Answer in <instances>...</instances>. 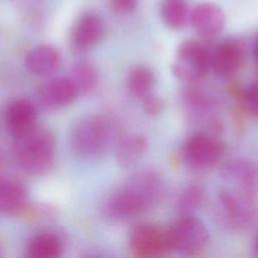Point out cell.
I'll list each match as a JSON object with an SVG mask.
<instances>
[{
	"mask_svg": "<svg viewBox=\"0 0 258 258\" xmlns=\"http://www.w3.org/2000/svg\"><path fill=\"white\" fill-rule=\"evenodd\" d=\"M61 251V241L52 234L35 236L27 246V255L32 258H56Z\"/></svg>",
	"mask_w": 258,
	"mask_h": 258,
	"instance_id": "ffe728a7",
	"label": "cell"
},
{
	"mask_svg": "<svg viewBox=\"0 0 258 258\" xmlns=\"http://www.w3.org/2000/svg\"><path fill=\"white\" fill-rule=\"evenodd\" d=\"M153 208L146 197L131 182L111 194L103 203V214L110 220H126Z\"/></svg>",
	"mask_w": 258,
	"mask_h": 258,
	"instance_id": "5b68a950",
	"label": "cell"
},
{
	"mask_svg": "<svg viewBox=\"0 0 258 258\" xmlns=\"http://www.w3.org/2000/svg\"><path fill=\"white\" fill-rule=\"evenodd\" d=\"M122 136V127L115 118L95 114L75 123L71 130L70 143L78 156L93 159L115 148Z\"/></svg>",
	"mask_w": 258,
	"mask_h": 258,
	"instance_id": "6da1fadb",
	"label": "cell"
},
{
	"mask_svg": "<svg viewBox=\"0 0 258 258\" xmlns=\"http://www.w3.org/2000/svg\"><path fill=\"white\" fill-rule=\"evenodd\" d=\"M172 250L183 255H196L209 243L210 235L205 224L194 215L181 216L169 228Z\"/></svg>",
	"mask_w": 258,
	"mask_h": 258,
	"instance_id": "277c9868",
	"label": "cell"
},
{
	"mask_svg": "<svg viewBox=\"0 0 258 258\" xmlns=\"http://www.w3.org/2000/svg\"><path fill=\"white\" fill-rule=\"evenodd\" d=\"M28 196L25 186L17 179L0 177V212L18 215L27 209Z\"/></svg>",
	"mask_w": 258,
	"mask_h": 258,
	"instance_id": "2e32d148",
	"label": "cell"
},
{
	"mask_svg": "<svg viewBox=\"0 0 258 258\" xmlns=\"http://www.w3.org/2000/svg\"><path fill=\"white\" fill-rule=\"evenodd\" d=\"M14 139L15 158L23 171L31 175H41L51 168L55 154V139L49 129L36 125Z\"/></svg>",
	"mask_w": 258,
	"mask_h": 258,
	"instance_id": "7a4b0ae2",
	"label": "cell"
},
{
	"mask_svg": "<svg viewBox=\"0 0 258 258\" xmlns=\"http://www.w3.org/2000/svg\"><path fill=\"white\" fill-rule=\"evenodd\" d=\"M110 9L118 14H127L132 12L138 3V0H106Z\"/></svg>",
	"mask_w": 258,
	"mask_h": 258,
	"instance_id": "d4e9b609",
	"label": "cell"
},
{
	"mask_svg": "<svg viewBox=\"0 0 258 258\" xmlns=\"http://www.w3.org/2000/svg\"><path fill=\"white\" fill-rule=\"evenodd\" d=\"M245 58L243 44L237 39H227L221 42L211 54V68L221 78L235 75Z\"/></svg>",
	"mask_w": 258,
	"mask_h": 258,
	"instance_id": "30bf717a",
	"label": "cell"
},
{
	"mask_svg": "<svg viewBox=\"0 0 258 258\" xmlns=\"http://www.w3.org/2000/svg\"><path fill=\"white\" fill-rule=\"evenodd\" d=\"M218 202L222 216L232 227H245L251 222L254 214L253 199L227 188L221 190Z\"/></svg>",
	"mask_w": 258,
	"mask_h": 258,
	"instance_id": "9c48e42d",
	"label": "cell"
},
{
	"mask_svg": "<svg viewBox=\"0 0 258 258\" xmlns=\"http://www.w3.org/2000/svg\"><path fill=\"white\" fill-rule=\"evenodd\" d=\"M189 22L201 36L213 37L223 30L226 17L217 4L203 2L196 5L190 11Z\"/></svg>",
	"mask_w": 258,
	"mask_h": 258,
	"instance_id": "7c38bea8",
	"label": "cell"
},
{
	"mask_svg": "<svg viewBox=\"0 0 258 258\" xmlns=\"http://www.w3.org/2000/svg\"><path fill=\"white\" fill-rule=\"evenodd\" d=\"M129 244L134 255L144 258L163 256L172 250L168 228L151 224L135 227L131 232Z\"/></svg>",
	"mask_w": 258,
	"mask_h": 258,
	"instance_id": "52a82bcc",
	"label": "cell"
},
{
	"mask_svg": "<svg viewBox=\"0 0 258 258\" xmlns=\"http://www.w3.org/2000/svg\"><path fill=\"white\" fill-rule=\"evenodd\" d=\"M224 153V145L213 134L197 133L182 146L184 162L196 169H206L218 163Z\"/></svg>",
	"mask_w": 258,
	"mask_h": 258,
	"instance_id": "8992f818",
	"label": "cell"
},
{
	"mask_svg": "<svg viewBox=\"0 0 258 258\" xmlns=\"http://www.w3.org/2000/svg\"><path fill=\"white\" fill-rule=\"evenodd\" d=\"M105 33V24L100 15L95 12L83 14L76 22L72 32V43L79 51H85L95 46Z\"/></svg>",
	"mask_w": 258,
	"mask_h": 258,
	"instance_id": "4fadbf2b",
	"label": "cell"
},
{
	"mask_svg": "<svg viewBox=\"0 0 258 258\" xmlns=\"http://www.w3.org/2000/svg\"><path fill=\"white\" fill-rule=\"evenodd\" d=\"M70 79L75 84L79 94H87L97 87L99 76L96 68L92 63L81 61L72 68Z\"/></svg>",
	"mask_w": 258,
	"mask_h": 258,
	"instance_id": "44dd1931",
	"label": "cell"
},
{
	"mask_svg": "<svg viewBox=\"0 0 258 258\" xmlns=\"http://www.w3.org/2000/svg\"><path fill=\"white\" fill-rule=\"evenodd\" d=\"M211 68V54L204 44L197 40L182 41L171 64L174 77L182 82L194 84L201 81Z\"/></svg>",
	"mask_w": 258,
	"mask_h": 258,
	"instance_id": "3957f363",
	"label": "cell"
},
{
	"mask_svg": "<svg viewBox=\"0 0 258 258\" xmlns=\"http://www.w3.org/2000/svg\"><path fill=\"white\" fill-rule=\"evenodd\" d=\"M37 111L27 99H17L9 103L5 111V122L13 138L19 137L36 126Z\"/></svg>",
	"mask_w": 258,
	"mask_h": 258,
	"instance_id": "5bb4252c",
	"label": "cell"
},
{
	"mask_svg": "<svg viewBox=\"0 0 258 258\" xmlns=\"http://www.w3.org/2000/svg\"><path fill=\"white\" fill-rule=\"evenodd\" d=\"M255 57H256V61L258 63V40H257L256 45H255Z\"/></svg>",
	"mask_w": 258,
	"mask_h": 258,
	"instance_id": "4316f807",
	"label": "cell"
},
{
	"mask_svg": "<svg viewBox=\"0 0 258 258\" xmlns=\"http://www.w3.org/2000/svg\"><path fill=\"white\" fill-rule=\"evenodd\" d=\"M79 91L70 78L57 77L44 83L38 91L39 101L44 107L57 110L71 105Z\"/></svg>",
	"mask_w": 258,
	"mask_h": 258,
	"instance_id": "8fae6325",
	"label": "cell"
},
{
	"mask_svg": "<svg viewBox=\"0 0 258 258\" xmlns=\"http://www.w3.org/2000/svg\"><path fill=\"white\" fill-rule=\"evenodd\" d=\"M24 62L31 74L47 77L59 70L61 56L54 46L49 44H39L26 53Z\"/></svg>",
	"mask_w": 258,
	"mask_h": 258,
	"instance_id": "9a60e30c",
	"label": "cell"
},
{
	"mask_svg": "<svg viewBox=\"0 0 258 258\" xmlns=\"http://www.w3.org/2000/svg\"><path fill=\"white\" fill-rule=\"evenodd\" d=\"M253 250L255 252V254L258 256V237H256L255 241H254V245H253Z\"/></svg>",
	"mask_w": 258,
	"mask_h": 258,
	"instance_id": "484cf974",
	"label": "cell"
},
{
	"mask_svg": "<svg viewBox=\"0 0 258 258\" xmlns=\"http://www.w3.org/2000/svg\"><path fill=\"white\" fill-rule=\"evenodd\" d=\"M220 174L231 189L251 199L258 195V164L255 162L242 158L228 160Z\"/></svg>",
	"mask_w": 258,
	"mask_h": 258,
	"instance_id": "ba28073f",
	"label": "cell"
},
{
	"mask_svg": "<svg viewBox=\"0 0 258 258\" xmlns=\"http://www.w3.org/2000/svg\"><path fill=\"white\" fill-rule=\"evenodd\" d=\"M243 109L251 116L258 117V82L247 87L241 95Z\"/></svg>",
	"mask_w": 258,
	"mask_h": 258,
	"instance_id": "603a6c76",
	"label": "cell"
},
{
	"mask_svg": "<svg viewBox=\"0 0 258 258\" xmlns=\"http://www.w3.org/2000/svg\"><path fill=\"white\" fill-rule=\"evenodd\" d=\"M205 201L204 187L199 183H191L187 185L179 196L178 210L181 216L192 215L199 210Z\"/></svg>",
	"mask_w": 258,
	"mask_h": 258,
	"instance_id": "7402d4cb",
	"label": "cell"
},
{
	"mask_svg": "<svg viewBox=\"0 0 258 258\" xmlns=\"http://www.w3.org/2000/svg\"><path fill=\"white\" fill-rule=\"evenodd\" d=\"M186 0H162L160 15L163 23L171 29L182 28L189 20Z\"/></svg>",
	"mask_w": 258,
	"mask_h": 258,
	"instance_id": "ac0fdd59",
	"label": "cell"
},
{
	"mask_svg": "<svg viewBox=\"0 0 258 258\" xmlns=\"http://www.w3.org/2000/svg\"><path fill=\"white\" fill-rule=\"evenodd\" d=\"M142 100V107L144 112L149 116H157L159 115L164 108V103L161 98L153 95L152 93L148 94Z\"/></svg>",
	"mask_w": 258,
	"mask_h": 258,
	"instance_id": "cb8c5ba5",
	"label": "cell"
},
{
	"mask_svg": "<svg viewBox=\"0 0 258 258\" xmlns=\"http://www.w3.org/2000/svg\"><path fill=\"white\" fill-rule=\"evenodd\" d=\"M155 85L153 72L145 66L132 68L127 77V88L130 94L138 99H142L151 93Z\"/></svg>",
	"mask_w": 258,
	"mask_h": 258,
	"instance_id": "d6986e66",
	"label": "cell"
},
{
	"mask_svg": "<svg viewBox=\"0 0 258 258\" xmlns=\"http://www.w3.org/2000/svg\"><path fill=\"white\" fill-rule=\"evenodd\" d=\"M148 143L140 134L123 135L115 146L116 161L122 168L133 167L144 155Z\"/></svg>",
	"mask_w": 258,
	"mask_h": 258,
	"instance_id": "e0dca14e",
	"label": "cell"
}]
</instances>
